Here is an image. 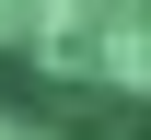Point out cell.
I'll list each match as a JSON object with an SVG mask.
<instances>
[{
    "mask_svg": "<svg viewBox=\"0 0 151 140\" xmlns=\"http://www.w3.org/2000/svg\"><path fill=\"white\" fill-rule=\"evenodd\" d=\"M0 117L151 140V0H0Z\"/></svg>",
    "mask_w": 151,
    "mask_h": 140,
    "instance_id": "6da1fadb",
    "label": "cell"
}]
</instances>
